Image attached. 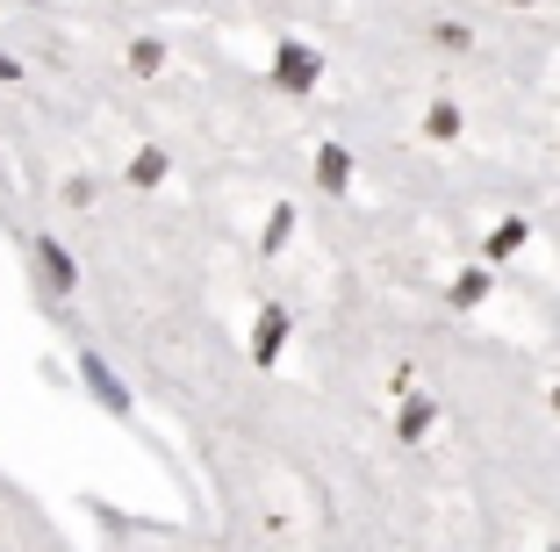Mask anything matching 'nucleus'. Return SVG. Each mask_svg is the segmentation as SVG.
Segmentation results:
<instances>
[{"label": "nucleus", "mask_w": 560, "mask_h": 552, "mask_svg": "<svg viewBox=\"0 0 560 552\" xmlns=\"http://www.w3.org/2000/svg\"><path fill=\"white\" fill-rule=\"evenodd\" d=\"M159 58H165L159 44H137V50H130V66H137V72H159Z\"/></svg>", "instance_id": "9b49d317"}, {"label": "nucleus", "mask_w": 560, "mask_h": 552, "mask_svg": "<svg viewBox=\"0 0 560 552\" xmlns=\"http://www.w3.org/2000/svg\"><path fill=\"white\" fill-rule=\"evenodd\" d=\"M424 431H431V402H410L402 409V438H424Z\"/></svg>", "instance_id": "6e6552de"}, {"label": "nucleus", "mask_w": 560, "mask_h": 552, "mask_svg": "<svg viewBox=\"0 0 560 552\" xmlns=\"http://www.w3.org/2000/svg\"><path fill=\"white\" fill-rule=\"evenodd\" d=\"M86 380H94V395H101L108 409H122V388L108 380V366H101V359H86Z\"/></svg>", "instance_id": "423d86ee"}, {"label": "nucleus", "mask_w": 560, "mask_h": 552, "mask_svg": "<svg viewBox=\"0 0 560 552\" xmlns=\"http://www.w3.org/2000/svg\"><path fill=\"white\" fill-rule=\"evenodd\" d=\"M553 409H560V388H553Z\"/></svg>", "instance_id": "ddd939ff"}, {"label": "nucleus", "mask_w": 560, "mask_h": 552, "mask_svg": "<svg viewBox=\"0 0 560 552\" xmlns=\"http://www.w3.org/2000/svg\"><path fill=\"white\" fill-rule=\"evenodd\" d=\"M130 179H137V187H159V179H165V151H137V158H130Z\"/></svg>", "instance_id": "39448f33"}, {"label": "nucleus", "mask_w": 560, "mask_h": 552, "mask_svg": "<svg viewBox=\"0 0 560 552\" xmlns=\"http://www.w3.org/2000/svg\"><path fill=\"white\" fill-rule=\"evenodd\" d=\"M273 72H280V86H288V94H310V86H316V72H324V66H316V50H310V44H280Z\"/></svg>", "instance_id": "f257e3e1"}, {"label": "nucleus", "mask_w": 560, "mask_h": 552, "mask_svg": "<svg viewBox=\"0 0 560 552\" xmlns=\"http://www.w3.org/2000/svg\"><path fill=\"white\" fill-rule=\"evenodd\" d=\"M36 266H44V287H58V294H72V280H80V273H72V259H66V244H36Z\"/></svg>", "instance_id": "7ed1b4c3"}, {"label": "nucleus", "mask_w": 560, "mask_h": 552, "mask_svg": "<svg viewBox=\"0 0 560 552\" xmlns=\"http://www.w3.org/2000/svg\"><path fill=\"white\" fill-rule=\"evenodd\" d=\"M517 8H532V0H517Z\"/></svg>", "instance_id": "4468645a"}, {"label": "nucleus", "mask_w": 560, "mask_h": 552, "mask_svg": "<svg viewBox=\"0 0 560 552\" xmlns=\"http://www.w3.org/2000/svg\"><path fill=\"white\" fill-rule=\"evenodd\" d=\"M280 338H288V309H259V330H252V359L273 366L280 359Z\"/></svg>", "instance_id": "f03ea898"}, {"label": "nucleus", "mask_w": 560, "mask_h": 552, "mask_svg": "<svg viewBox=\"0 0 560 552\" xmlns=\"http://www.w3.org/2000/svg\"><path fill=\"white\" fill-rule=\"evenodd\" d=\"M316 179H324V195H346V179H352V158L338 144H324L316 151Z\"/></svg>", "instance_id": "20e7f679"}, {"label": "nucleus", "mask_w": 560, "mask_h": 552, "mask_svg": "<svg viewBox=\"0 0 560 552\" xmlns=\"http://www.w3.org/2000/svg\"><path fill=\"white\" fill-rule=\"evenodd\" d=\"M553 552H560V545H553Z\"/></svg>", "instance_id": "2eb2a0df"}, {"label": "nucleus", "mask_w": 560, "mask_h": 552, "mask_svg": "<svg viewBox=\"0 0 560 552\" xmlns=\"http://www.w3.org/2000/svg\"><path fill=\"white\" fill-rule=\"evenodd\" d=\"M15 72H22V66H15V58H8V50H0V80H15Z\"/></svg>", "instance_id": "f8f14e48"}, {"label": "nucleus", "mask_w": 560, "mask_h": 552, "mask_svg": "<svg viewBox=\"0 0 560 552\" xmlns=\"http://www.w3.org/2000/svg\"><path fill=\"white\" fill-rule=\"evenodd\" d=\"M517 244H525V223H503V230L489 237V259H511Z\"/></svg>", "instance_id": "0eeeda50"}, {"label": "nucleus", "mask_w": 560, "mask_h": 552, "mask_svg": "<svg viewBox=\"0 0 560 552\" xmlns=\"http://www.w3.org/2000/svg\"><path fill=\"white\" fill-rule=\"evenodd\" d=\"M481 294H489V273H467V280H460V287H453V302H460V309H475Z\"/></svg>", "instance_id": "1a4fd4ad"}, {"label": "nucleus", "mask_w": 560, "mask_h": 552, "mask_svg": "<svg viewBox=\"0 0 560 552\" xmlns=\"http://www.w3.org/2000/svg\"><path fill=\"white\" fill-rule=\"evenodd\" d=\"M424 130H431V137H453V130H460V115H453V108H445V101H439V108L424 115Z\"/></svg>", "instance_id": "9d476101"}]
</instances>
